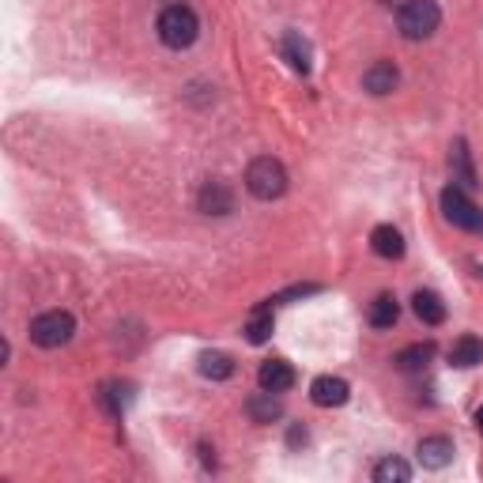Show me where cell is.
<instances>
[{
	"label": "cell",
	"instance_id": "cell-1",
	"mask_svg": "<svg viewBox=\"0 0 483 483\" xmlns=\"http://www.w3.org/2000/svg\"><path fill=\"white\" fill-rule=\"evenodd\" d=\"M155 30H159V42H163L167 50H189L201 35V20L189 4H170V8L159 12Z\"/></svg>",
	"mask_w": 483,
	"mask_h": 483
},
{
	"label": "cell",
	"instance_id": "cell-2",
	"mask_svg": "<svg viewBox=\"0 0 483 483\" xmlns=\"http://www.w3.org/2000/svg\"><path fill=\"white\" fill-rule=\"evenodd\" d=\"M442 23V8H438V0H405L397 12V27H400V35L412 38V42H423L430 38L434 30H438Z\"/></svg>",
	"mask_w": 483,
	"mask_h": 483
},
{
	"label": "cell",
	"instance_id": "cell-3",
	"mask_svg": "<svg viewBox=\"0 0 483 483\" xmlns=\"http://www.w3.org/2000/svg\"><path fill=\"white\" fill-rule=\"evenodd\" d=\"M246 189H250V197H257V201H280L287 192L283 163H280V159H272V155L253 159L250 170H246Z\"/></svg>",
	"mask_w": 483,
	"mask_h": 483
},
{
	"label": "cell",
	"instance_id": "cell-4",
	"mask_svg": "<svg viewBox=\"0 0 483 483\" xmlns=\"http://www.w3.org/2000/svg\"><path fill=\"white\" fill-rule=\"evenodd\" d=\"M76 332V317L69 310H45L30 321V340L38 348H64Z\"/></svg>",
	"mask_w": 483,
	"mask_h": 483
},
{
	"label": "cell",
	"instance_id": "cell-5",
	"mask_svg": "<svg viewBox=\"0 0 483 483\" xmlns=\"http://www.w3.org/2000/svg\"><path fill=\"white\" fill-rule=\"evenodd\" d=\"M442 216L454 223V227L469 231V234H479L483 231V208L469 201V192L461 185H446L442 189Z\"/></svg>",
	"mask_w": 483,
	"mask_h": 483
},
{
	"label": "cell",
	"instance_id": "cell-6",
	"mask_svg": "<svg viewBox=\"0 0 483 483\" xmlns=\"http://www.w3.org/2000/svg\"><path fill=\"white\" fill-rule=\"evenodd\" d=\"M400 84V69L393 61H374L370 69L363 72V87L366 94H374V99H385V94H393Z\"/></svg>",
	"mask_w": 483,
	"mask_h": 483
},
{
	"label": "cell",
	"instance_id": "cell-7",
	"mask_svg": "<svg viewBox=\"0 0 483 483\" xmlns=\"http://www.w3.org/2000/svg\"><path fill=\"white\" fill-rule=\"evenodd\" d=\"M348 397H351V385L344 378H332V374H321L314 385H310V400L317 408H340L348 405Z\"/></svg>",
	"mask_w": 483,
	"mask_h": 483
},
{
	"label": "cell",
	"instance_id": "cell-8",
	"mask_svg": "<svg viewBox=\"0 0 483 483\" xmlns=\"http://www.w3.org/2000/svg\"><path fill=\"white\" fill-rule=\"evenodd\" d=\"M257 385L268 393H287L295 385V366L287 359H265L261 370H257Z\"/></svg>",
	"mask_w": 483,
	"mask_h": 483
},
{
	"label": "cell",
	"instance_id": "cell-9",
	"mask_svg": "<svg viewBox=\"0 0 483 483\" xmlns=\"http://www.w3.org/2000/svg\"><path fill=\"white\" fill-rule=\"evenodd\" d=\"M197 208L204 216H231L234 212V192L223 182H204L197 192Z\"/></svg>",
	"mask_w": 483,
	"mask_h": 483
},
{
	"label": "cell",
	"instance_id": "cell-10",
	"mask_svg": "<svg viewBox=\"0 0 483 483\" xmlns=\"http://www.w3.org/2000/svg\"><path fill=\"white\" fill-rule=\"evenodd\" d=\"M415 454H420V464L423 469H446L449 461H454V442L446 438V434H427V438H420V446H415Z\"/></svg>",
	"mask_w": 483,
	"mask_h": 483
},
{
	"label": "cell",
	"instance_id": "cell-11",
	"mask_svg": "<svg viewBox=\"0 0 483 483\" xmlns=\"http://www.w3.org/2000/svg\"><path fill=\"white\" fill-rule=\"evenodd\" d=\"M370 246H374V253L385 257V261H400V257H405V234H400L393 223H381V227H374V234H370Z\"/></svg>",
	"mask_w": 483,
	"mask_h": 483
},
{
	"label": "cell",
	"instance_id": "cell-12",
	"mask_svg": "<svg viewBox=\"0 0 483 483\" xmlns=\"http://www.w3.org/2000/svg\"><path fill=\"white\" fill-rule=\"evenodd\" d=\"M246 412H250V420H253V423H276L280 415H283L280 393H268V389L253 393V397L246 400Z\"/></svg>",
	"mask_w": 483,
	"mask_h": 483
},
{
	"label": "cell",
	"instance_id": "cell-13",
	"mask_svg": "<svg viewBox=\"0 0 483 483\" xmlns=\"http://www.w3.org/2000/svg\"><path fill=\"white\" fill-rule=\"evenodd\" d=\"M449 170H454V185H461L464 192L476 189V170H472V159H469V143L457 140L454 151H449Z\"/></svg>",
	"mask_w": 483,
	"mask_h": 483
},
{
	"label": "cell",
	"instance_id": "cell-14",
	"mask_svg": "<svg viewBox=\"0 0 483 483\" xmlns=\"http://www.w3.org/2000/svg\"><path fill=\"white\" fill-rule=\"evenodd\" d=\"M449 363H454L457 370H472L483 363V340L479 336H461V340H454V348H449Z\"/></svg>",
	"mask_w": 483,
	"mask_h": 483
},
{
	"label": "cell",
	"instance_id": "cell-15",
	"mask_svg": "<svg viewBox=\"0 0 483 483\" xmlns=\"http://www.w3.org/2000/svg\"><path fill=\"white\" fill-rule=\"evenodd\" d=\"M412 310H415V317H420L423 325H442V321H446V302H442V295H434V291H415Z\"/></svg>",
	"mask_w": 483,
	"mask_h": 483
},
{
	"label": "cell",
	"instance_id": "cell-16",
	"mask_svg": "<svg viewBox=\"0 0 483 483\" xmlns=\"http://www.w3.org/2000/svg\"><path fill=\"white\" fill-rule=\"evenodd\" d=\"M397 317H400V302L393 295H378L374 302H370V310H366V321L374 329H393Z\"/></svg>",
	"mask_w": 483,
	"mask_h": 483
},
{
	"label": "cell",
	"instance_id": "cell-17",
	"mask_svg": "<svg viewBox=\"0 0 483 483\" xmlns=\"http://www.w3.org/2000/svg\"><path fill=\"white\" fill-rule=\"evenodd\" d=\"M201 374L212 378V381H227L234 374V359L223 356V351H204L201 356Z\"/></svg>",
	"mask_w": 483,
	"mask_h": 483
},
{
	"label": "cell",
	"instance_id": "cell-18",
	"mask_svg": "<svg viewBox=\"0 0 483 483\" xmlns=\"http://www.w3.org/2000/svg\"><path fill=\"white\" fill-rule=\"evenodd\" d=\"M374 479L378 483H408L412 479V464H405L400 457H385L374 464Z\"/></svg>",
	"mask_w": 483,
	"mask_h": 483
},
{
	"label": "cell",
	"instance_id": "cell-19",
	"mask_svg": "<svg viewBox=\"0 0 483 483\" xmlns=\"http://www.w3.org/2000/svg\"><path fill=\"white\" fill-rule=\"evenodd\" d=\"M430 359H434V344H412V348H405L397 356V366L408 370V374H415V370H423Z\"/></svg>",
	"mask_w": 483,
	"mask_h": 483
},
{
	"label": "cell",
	"instance_id": "cell-20",
	"mask_svg": "<svg viewBox=\"0 0 483 483\" xmlns=\"http://www.w3.org/2000/svg\"><path fill=\"white\" fill-rule=\"evenodd\" d=\"M283 57L291 61V69L295 72H310V45H306L299 35H283Z\"/></svg>",
	"mask_w": 483,
	"mask_h": 483
},
{
	"label": "cell",
	"instance_id": "cell-21",
	"mask_svg": "<svg viewBox=\"0 0 483 483\" xmlns=\"http://www.w3.org/2000/svg\"><path fill=\"white\" fill-rule=\"evenodd\" d=\"M246 336H250V344H265L268 340V336H272V306H261V310L250 317Z\"/></svg>",
	"mask_w": 483,
	"mask_h": 483
},
{
	"label": "cell",
	"instance_id": "cell-22",
	"mask_svg": "<svg viewBox=\"0 0 483 483\" xmlns=\"http://www.w3.org/2000/svg\"><path fill=\"white\" fill-rule=\"evenodd\" d=\"M287 442H291V446H306V430H302V427H291V434H287Z\"/></svg>",
	"mask_w": 483,
	"mask_h": 483
},
{
	"label": "cell",
	"instance_id": "cell-23",
	"mask_svg": "<svg viewBox=\"0 0 483 483\" xmlns=\"http://www.w3.org/2000/svg\"><path fill=\"white\" fill-rule=\"evenodd\" d=\"M476 427H479V430H483V408H479V412H476Z\"/></svg>",
	"mask_w": 483,
	"mask_h": 483
}]
</instances>
